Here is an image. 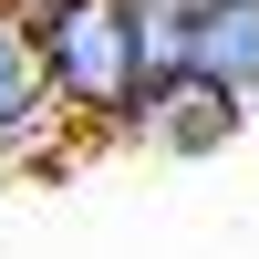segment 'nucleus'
<instances>
[{
	"label": "nucleus",
	"instance_id": "1",
	"mask_svg": "<svg viewBox=\"0 0 259 259\" xmlns=\"http://www.w3.org/2000/svg\"><path fill=\"white\" fill-rule=\"evenodd\" d=\"M31 31H41V62H52L62 114L124 124V135H135V104H145L135 0H31Z\"/></svg>",
	"mask_w": 259,
	"mask_h": 259
},
{
	"label": "nucleus",
	"instance_id": "2",
	"mask_svg": "<svg viewBox=\"0 0 259 259\" xmlns=\"http://www.w3.org/2000/svg\"><path fill=\"white\" fill-rule=\"evenodd\" d=\"M52 114H62V94H52V62H41L31 0H0V156H21Z\"/></svg>",
	"mask_w": 259,
	"mask_h": 259
},
{
	"label": "nucleus",
	"instance_id": "3",
	"mask_svg": "<svg viewBox=\"0 0 259 259\" xmlns=\"http://www.w3.org/2000/svg\"><path fill=\"white\" fill-rule=\"evenodd\" d=\"M239 124H249V104H239V94H218L207 73L145 83V104H135V135H145V145H166V156H197V145H228Z\"/></svg>",
	"mask_w": 259,
	"mask_h": 259
},
{
	"label": "nucleus",
	"instance_id": "4",
	"mask_svg": "<svg viewBox=\"0 0 259 259\" xmlns=\"http://www.w3.org/2000/svg\"><path fill=\"white\" fill-rule=\"evenodd\" d=\"M197 73L259 114V0H207V21H197Z\"/></svg>",
	"mask_w": 259,
	"mask_h": 259
},
{
	"label": "nucleus",
	"instance_id": "5",
	"mask_svg": "<svg viewBox=\"0 0 259 259\" xmlns=\"http://www.w3.org/2000/svg\"><path fill=\"white\" fill-rule=\"evenodd\" d=\"M197 21H207V0H135V52H145V83L197 73Z\"/></svg>",
	"mask_w": 259,
	"mask_h": 259
}]
</instances>
